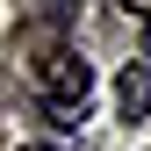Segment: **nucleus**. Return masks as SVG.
<instances>
[{
  "mask_svg": "<svg viewBox=\"0 0 151 151\" xmlns=\"http://www.w3.org/2000/svg\"><path fill=\"white\" fill-rule=\"evenodd\" d=\"M36 93H43V115L58 122V129H79V122H86V101H93V65L65 43V36L36 43Z\"/></svg>",
  "mask_w": 151,
  "mask_h": 151,
  "instance_id": "f257e3e1",
  "label": "nucleus"
},
{
  "mask_svg": "<svg viewBox=\"0 0 151 151\" xmlns=\"http://www.w3.org/2000/svg\"><path fill=\"white\" fill-rule=\"evenodd\" d=\"M115 108H122V122H144V115H151V58H129V65H122Z\"/></svg>",
  "mask_w": 151,
  "mask_h": 151,
  "instance_id": "f03ea898",
  "label": "nucleus"
},
{
  "mask_svg": "<svg viewBox=\"0 0 151 151\" xmlns=\"http://www.w3.org/2000/svg\"><path fill=\"white\" fill-rule=\"evenodd\" d=\"M72 7H79V0H36V14H29V36H36V43H50V36L72 22Z\"/></svg>",
  "mask_w": 151,
  "mask_h": 151,
  "instance_id": "7ed1b4c3",
  "label": "nucleus"
},
{
  "mask_svg": "<svg viewBox=\"0 0 151 151\" xmlns=\"http://www.w3.org/2000/svg\"><path fill=\"white\" fill-rule=\"evenodd\" d=\"M115 7L129 14V22H144V29H151V0H115Z\"/></svg>",
  "mask_w": 151,
  "mask_h": 151,
  "instance_id": "20e7f679",
  "label": "nucleus"
},
{
  "mask_svg": "<svg viewBox=\"0 0 151 151\" xmlns=\"http://www.w3.org/2000/svg\"><path fill=\"white\" fill-rule=\"evenodd\" d=\"M14 151H58V144H14Z\"/></svg>",
  "mask_w": 151,
  "mask_h": 151,
  "instance_id": "39448f33",
  "label": "nucleus"
},
{
  "mask_svg": "<svg viewBox=\"0 0 151 151\" xmlns=\"http://www.w3.org/2000/svg\"><path fill=\"white\" fill-rule=\"evenodd\" d=\"M144 58H151V29H144Z\"/></svg>",
  "mask_w": 151,
  "mask_h": 151,
  "instance_id": "423d86ee",
  "label": "nucleus"
}]
</instances>
